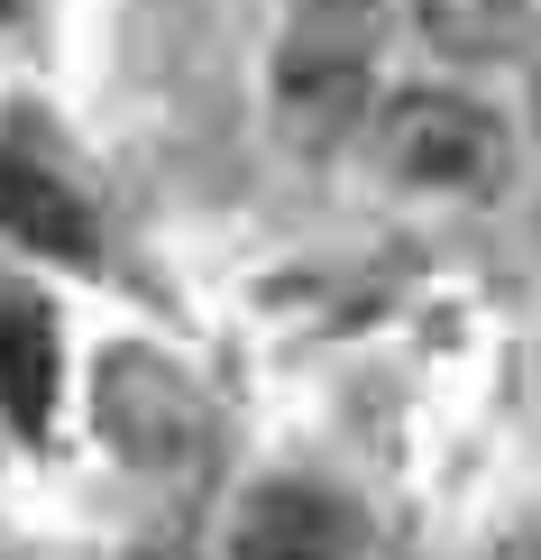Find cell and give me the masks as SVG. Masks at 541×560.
Instances as JSON below:
<instances>
[{
    "label": "cell",
    "instance_id": "cell-3",
    "mask_svg": "<svg viewBox=\"0 0 541 560\" xmlns=\"http://www.w3.org/2000/svg\"><path fill=\"white\" fill-rule=\"evenodd\" d=\"M349 551H358V524L321 487H267L230 533V560H349Z\"/></svg>",
    "mask_w": 541,
    "mask_h": 560
},
{
    "label": "cell",
    "instance_id": "cell-5",
    "mask_svg": "<svg viewBox=\"0 0 541 560\" xmlns=\"http://www.w3.org/2000/svg\"><path fill=\"white\" fill-rule=\"evenodd\" d=\"M0 413L19 432L56 423V322L37 294H0Z\"/></svg>",
    "mask_w": 541,
    "mask_h": 560
},
{
    "label": "cell",
    "instance_id": "cell-8",
    "mask_svg": "<svg viewBox=\"0 0 541 560\" xmlns=\"http://www.w3.org/2000/svg\"><path fill=\"white\" fill-rule=\"evenodd\" d=\"M10 10H19V0H0V19H10Z\"/></svg>",
    "mask_w": 541,
    "mask_h": 560
},
{
    "label": "cell",
    "instance_id": "cell-6",
    "mask_svg": "<svg viewBox=\"0 0 541 560\" xmlns=\"http://www.w3.org/2000/svg\"><path fill=\"white\" fill-rule=\"evenodd\" d=\"M422 28H432L440 56L486 65V56H505V46H514V28H524V0H422Z\"/></svg>",
    "mask_w": 541,
    "mask_h": 560
},
{
    "label": "cell",
    "instance_id": "cell-7",
    "mask_svg": "<svg viewBox=\"0 0 541 560\" xmlns=\"http://www.w3.org/2000/svg\"><path fill=\"white\" fill-rule=\"evenodd\" d=\"M532 120H541V74H532Z\"/></svg>",
    "mask_w": 541,
    "mask_h": 560
},
{
    "label": "cell",
    "instance_id": "cell-4",
    "mask_svg": "<svg viewBox=\"0 0 541 560\" xmlns=\"http://www.w3.org/2000/svg\"><path fill=\"white\" fill-rule=\"evenodd\" d=\"M0 240L37 248V258H64V267H92V212L74 202V184H56L46 166L0 148Z\"/></svg>",
    "mask_w": 541,
    "mask_h": 560
},
{
    "label": "cell",
    "instance_id": "cell-2",
    "mask_svg": "<svg viewBox=\"0 0 541 560\" xmlns=\"http://www.w3.org/2000/svg\"><path fill=\"white\" fill-rule=\"evenodd\" d=\"M376 156L413 194H486L505 175V129L468 92H395L376 120Z\"/></svg>",
    "mask_w": 541,
    "mask_h": 560
},
{
    "label": "cell",
    "instance_id": "cell-1",
    "mask_svg": "<svg viewBox=\"0 0 541 560\" xmlns=\"http://www.w3.org/2000/svg\"><path fill=\"white\" fill-rule=\"evenodd\" d=\"M376 37H386V0H294L275 46V110L303 148H331L367 120Z\"/></svg>",
    "mask_w": 541,
    "mask_h": 560
}]
</instances>
